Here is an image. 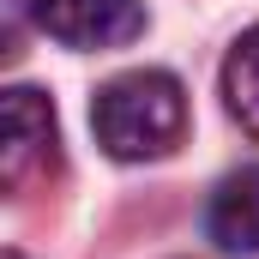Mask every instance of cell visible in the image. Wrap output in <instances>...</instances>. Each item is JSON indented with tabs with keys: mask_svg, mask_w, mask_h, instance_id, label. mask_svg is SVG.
Returning <instances> with one entry per match:
<instances>
[{
	"mask_svg": "<svg viewBox=\"0 0 259 259\" xmlns=\"http://www.w3.org/2000/svg\"><path fill=\"white\" fill-rule=\"evenodd\" d=\"M91 127H97V145L115 163H157L187 133V91H181L175 72H157V66L121 72L97 91Z\"/></svg>",
	"mask_w": 259,
	"mask_h": 259,
	"instance_id": "1",
	"label": "cell"
},
{
	"mask_svg": "<svg viewBox=\"0 0 259 259\" xmlns=\"http://www.w3.org/2000/svg\"><path fill=\"white\" fill-rule=\"evenodd\" d=\"M61 139H55V109H49V97L42 91H6V115H0V187L12 199L36 193L49 175H55V163H61V151H55Z\"/></svg>",
	"mask_w": 259,
	"mask_h": 259,
	"instance_id": "2",
	"label": "cell"
},
{
	"mask_svg": "<svg viewBox=\"0 0 259 259\" xmlns=\"http://www.w3.org/2000/svg\"><path fill=\"white\" fill-rule=\"evenodd\" d=\"M24 6L66 49H121L145 30L139 0H24Z\"/></svg>",
	"mask_w": 259,
	"mask_h": 259,
	"instance_id": "3",
	"label": "cell"
},
{
	"mask_svg": "<svg viewBox=\"0 0 259 259\" xmlns=\"http://www.w3.org/2000/svg\"><path fill=\"white\" fill-rule=\"evenodd\" d=\"M205 235L223 253H259V163L229 169L205 205Z\"/></svg>",
	"mask_w": 259,
	"mask_h": 259,
	"instance_id": "4",
	"label": "cell"
},
{
	"mask_svg": "<svg viewBox=\"0 0 259 259\" xmlns=\"http://www.w3.org/2000/svg\"><path fill=\"white\" fill-rule=\"evenodd\" d=\"M223 103L241 121V133L259 139V24L229 49V61H223Z\"/></svg>",
	"mask_w": 259,
	"mask_h": 259,
	"instance_id": "5",
	"label": "cell"
},
{
	"mask_svg": "<svg viewBox=\"0 0 259 259\" xmlns=\"http://www.w3.org/2000/svg\"><path fill=\"white\" fill-rule=\"evenodd\" d=\"M6 259H18V253H6Z\"/></svg>",
	"mask_w": 259,
	"mask_h": 259,
	"instance_id": "6",
	"label": "cell"
}]
</instances>
